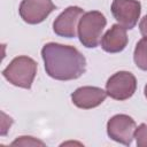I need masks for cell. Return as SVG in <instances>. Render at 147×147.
Wrapping results in <instances>:
<instances>
[{
	"label": "cell",
	"mask_w": 147,
	"mask_h": 147,
	"mask_svg": "<svg viewBox=\"0 0 147 147\" xmlns=\"http://www.w3.org/2000/svg\"><path fill=\"white\" fill-rule=\"evenodd\" d=\"M136 129L137 125L134 119L125 114L115 115L107 123V133L109 138L125 146L131 145Z\"/></svg>",
	"instance_id": "cell-5"
},
{
	"label": "cell",
	"mask_w": 147,
	"mask_h": 147,
	"mask_svg": "<svg viewBox=\"0 0 147 147\" xmlns=\"http://www.w3.org/2000/svg\"><path fill=\"white\" fill-rule=\"evenodd\" d=\"M54 9H56V7L52 0H22L18 11L24 22L29 24H38Z\"/></svg>",
	"instance_id": "cell-8"
},
{
	"label": "cell",
	"mask_w": 147,
	"mask_h": 147,
	"mask_svg": "<svg viewBox=\"0 0 147 147\" xmlns=\"http://www.w3.org/2000/svg\"><path fill=\"white\" fill-rule=\"evenodd\" d=\"M84 15V10L77 6H70L62 11L53 23L54 32L64 38H75L77 34L78 23Z\"/></svg>",
	"instance_id": "cell-7"
},
{
	"label": "cell",
	"mask_w": 147,
	"mask_h": 147,
	"mask_svg": "<svg viewBox=\"0 0 147 147\" xmlns=\"http://www.w3.org/2000/svg\"><path fill=\"white\" fill-rule=\"evenodd\" d=\"M139 30L144 37H147V15H145L141 18V21L139 23Z\"/></svg>",
	"instance_id": "cell-14"
},
{
	"label": "cell",
	"mask_w": 147,
	"mask_h": 147,
	"mask_svg": "<svg viewBox=\"0 0 147 147\" xmlns=\"http://www.w3.org/2000/svg\"><path fill=\"white\" fill-rule=\"evenodd\" d=\"M111 13L125 29H133L140 17L141 5L138 0H113Z\"/></svg>",
	"instance_id": "cell-6"
},
{
	"label": "cell",
	"mask_w": 147,
	"mask_h": 147,
	"mask_svg": "<svg viewBox=\"0 0 147 147\" xmlns=\"http://www.w3.org/2000/svg\"><path fill=\"white\" fill-rule=\"evenodd\" d=\"M37 74V62L29 56H17L3 69L2 76L13 85L30 88Z\"/></svg>",
	"instance_id": "cell-3"
},
{
	"label": "cell",
	"mask_w": 147,
	"mask_h": 147,
	"mask_svg": "<svg viewBox=\"0 0 147 147\" xmlns=\"http://www.w3.org/2000/svg\"><path fill=\"white\" fill-rule=\"evenodd\" d=\"M126 29L121 24H113L111 28L102 36L101 47L107 53H119L127 45Z\"/></svg>",
	"instance_id": "cell-10"
},
{
	"label": "cell",
	"mask_w": 147,
	"mask_h": 147,
	"mask_svg": "<svg viewBox=\"0 0 147 147\" xmlns=\"http://www.w3.org/2000/svg\"><path fill=\"white\" fill-rule=\"evenodd\" d=\"M137 88V79L129 71H118L114 74L106 83L107 94L115 100H126L131 98Z\"/></svg>",
	"instance_id": "cell-4"
},
{
	"label": "cell",
	"mask_w": 147,
	"mask_h": 147,
	"mask_svg": "<svg viewBox=\"0 0 147 147\" xmlns=\"http://www.w3.org/2000/svg\"><path fill=\"white\" fill-rule=\"evenodd\" d=\"M107 24L105 15L98 10L84 13L78 23V37L83 46L87 48H95L100 41L102 31Z\"/></svg>",
	"instance_id": "cell-2"
},
{
	"label": "cell",
	"mask_w": 147,
	"mask_h": 147,
	"mask_svg": "<svg viewBox=\"0 0 147 147\" xmlns=\"http://www.w3.org/2000/svg\"><path fill=\"white\" fill-rule=\"evenodd\" d=\"M107 92L96 86H82L78 87L72 94V103L82 109H91L101 105L106 96Z\"/></svg>",
	"instance_id": "cell-9"
},
{
	"label": "cell",
	"mask_w": 147,
	"mask_h": 147,
	"mask_svg": "<svg viewBox=\"0 0 147 147\" xmlns=\"http://www.w3.org/2000/svg\"><path fill=\"white\" fill-rule=\"evenodd\" d=\"M46 74L57 80L79 78L86 70L85 56L74 46L48 42L41 49Z\"/></svg>",
	"instance_id": "cell-1"
},
{
	"label": "cell",
	"mask_w": 147,
	"mask_h": 147,
	"mask_svg": "<svg viewBox=\"0 0 147 147\" xmlns=\"http://www.w3.org/2000/svg\"><path fill=\"white\" fill-rule=\"evenodd\" d=\"M133 60L139 69L147 71V37H144L137 42L133 53Z\"/></svg>",
	"instance_id": "cell-11"
},
{
	"label": "cell",
	"mask_w": 147,
	"mask_h": 147,
	"mask_svg": "<svg viewBox=\"0 0 147 147\" xmlns=\"http://www.w3.org/2000/svg\"><path fill=\"white\" fill-rule=\"evenodd\" d=\"M134 138L138 147H147V124H140L134 131Z\"/></svg>",
	"instance_id": "cell-12"
},
{
	"label": "cell",
	"mask_w": 147,
	"mask_h": 147,
	"mask_svg": "<svg viewBox=\"0 0 147 147\" xmlns=\"http://www.w3.org/2000/svg\"><path fill=\"white\" fill-rule=\"evenodd\" d=\"M45 146V144L38 139H34L33 137H26V136H22L18 137L15 141L11 142V146Z\"/></svg>",
	"instance_id": "cell-13"
},
{
	"label": "cell",
	"mask_w": 147,
	"mask_h": 147,
	"mask_svg": "<svg viewBox=\"0 0 147 147\" xmlns=\"http://www.w3.org/2000/svg\"><path fill=\"white\" fill-rule=\"evenodd\" d=\"M144 92H145V96L147 98V84L145 85V88H144Z\"/></svg>",
	"instance_id": "cell-15"
}]
</instances>
